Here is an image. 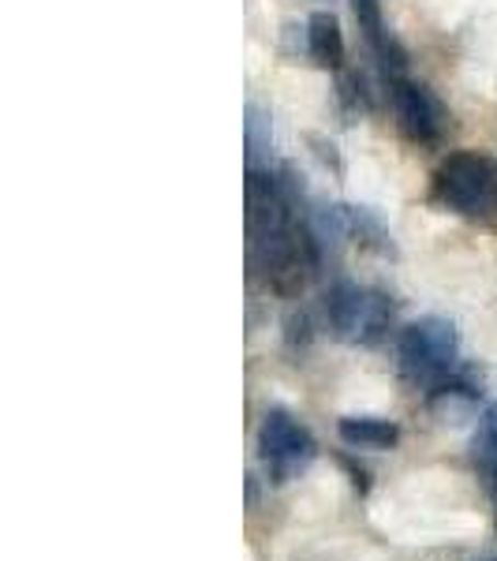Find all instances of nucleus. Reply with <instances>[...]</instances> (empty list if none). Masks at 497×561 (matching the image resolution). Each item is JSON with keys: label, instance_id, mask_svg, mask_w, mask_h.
Returning a JSON list of instances; mask_svg holds the SVG:
<instances>
[{"label": "nucleus", "instance_id": "1", "mask_svg": "<svg viewBox=\"0 0 497 561\" xmlns=\"http://www.w3.org/2000/svg\"><path fill=\"white\" fill-rule=\"evenodd\" d=\"M460 356V333L449 319L427 314V319L412 322L401 330L396 341V359H401V375L419 389H438L449 382L456 370Z\"/></svg>", "mask_w": 497, "mask_h": 561}, {"label": "nucleus", "instance_id": "2", "mask_svg": "<svg viewBox=\"0 0 497 561\" xmlns=\"http://www.w3.org/2000/svg\"><path fill=\"white\" fill-rule=\"evenodd\" d=\"M434 195L446 210L467 221H494L497 217V165L483 153L460 150L441 161L434 176Z\"/></svg>", "mask_w": 497, "mask_h": 561}, {"label": "nucleus", "instance_id": "3", "mask_svg": "<svg viewBox=\"0 0 497 561\" xmlns=\"http://www.w3.org/2000/svg\"><path fill=\"white\" fill-rule=\"evenodd\" d=\"M258 457H262V468H266L269 483L285 486L314 465L319 442H314V434L307 431L292 412L269 409L258 427Z\"/></svg>", "mask_w": 497, "mask_h": 561}, {"label": "nucleus", "instance_id": "4", "mask_svg": "<svg viewBox=\"0 0 497 561\" xmlns=\"http://www.w3.org/2000/svg\"><path fill=\"white\" fill-rule=\"evenodd\" d=\"M393 113L401 131L412 142H438L441 135V105L434 102L427 87L408 83V79H393Z\"/></svg>", "mask_w": 497, "mask_h": 561}, {"label": "nucleus", "instance_id": "5", "mask_svg": "<svg viewBox=\"0 0 497 561\" xmlns=\"http://www.w3.org/2000/svg\"><path fill=\"white\" fill-rule=\"evenodd\" d=\"M363 304H367V288L351 285V280H340V285L330 288V296H325V322H330V330L337 333L340 341L356 345Z\"/></svg>", "mask_w": 497, "mask_h": 561}, {"label": "nucleus", "instance_id": "6", "mask_svg": "<svg viewBox=\"0 0 497 561\" xmlns=\"http://www.w3.org/2000/svg\"><path fill=\"white\" fill-rule=\"evenodd\" d=\"M351 15H356V23H359V31H363L367 45L378 53V60H382L385 68L401 71L404 68V53H401V45L393 42V34L385 31L382 4H378V0H351Z\"/></svg>", "mask_w": 497, "mask_h": 561}, {"label": "nucleus", "instance_id": "7", "mask_svg": "<svg viewBox=\"0 0 497 561\" xmlns=\"http://www.w3.org/2000/svg\"><path fill=\"white\" fill-rule=\"evenodd\" d=\"M337 434L351 449H393L401 442V427L382 415H345L337 423Z\"/></svg>", "mask_w": 497, "mask_h": 561}, {"label": "nucleus", "instance_id": "8", "mask_svg": "<svg viewBox=\"0 0 497 561\" xmlns=\"http://www.w3.org/2000/svg\"><path fill=\"white\" fill-rule=\"evenodd\" d=\"M307 53L319 68H340L345 65V34H340L337 15L314 12L307 20Z\"/></svg>", "mask_w": 497, "mask_h": 561}, {"label": "nucleus", "instance_id": "9", "mask_svg": "<svg viewBox=\"0 0 497 561\" xmlns=\"http://www.w3.org/2000/svg\"><path fill=\"white\" fill-rule=\"evenodd\" d=\"M340 214H345V232L351 240L378 251V255H393V237L374 214L363 210V206H340Z\"/></svg>", "mask_w": 497, "mask_h": 561}, {"label": "nucleus", "instance_id": "10", "mask_svg": "<svg viewBox=\"0 0 497 561\" xmlns=\"http://www.w3.org/2000/svg\"><path fill=\"white\" fill-rule=\"evenodd\" d=\"M393 300L382 293V288H367V304H363V319H359V333L356 345H378V341L390 333L393 325Z\"/></svg>", "mask_w": 497, "mask_h": 561}, {"label": "nucleus", "instance_id": "11", "mask_svg": "<svg viewBox=\"0 0 497 561\" xmlns=\"http://www.w3.org/2000/svg\"><path fill=\"white\" fill-rule=\"evenodd\" d=\"M274 135H269V116L258 105H247V153H251V169H255L258 153L269 150Z\"/></svg>", "mask_w": 497, "mask_h": 561}, {"label": "nucleus", "instance_id": "12", "mask_svg": "<svg viewBox=\"0 0 497 561\" xmlns=\"http://www.w3.org/2000/svg\"><path fill=\"white\" fill-rule=\"evenodd\" d=\"M490 457H497V404L483 412L475 431V460H490Z\"/></svg>", "mask_w": 497, "mask_h": 561}, {"label": "nucleus", "instance_id": "13", "mask_svg": "<svg viewBox=\"0 0 497 561\" xmlns=\"http://www.w3.org/2000/svg\"><path fill=\"white\" fill-rule=\"evenodd\" d=\"M478 468H483L486 486H490V502H494V524H497V457H490V460H478Z\"/></svg>", "mask_w": 497, "mask_h": 561}]
</instances>
